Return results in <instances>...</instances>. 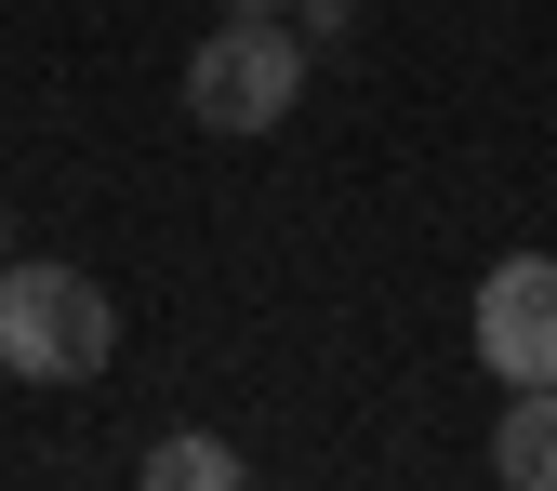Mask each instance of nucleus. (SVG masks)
<instances>
[{
    "instance_id": "39448f33",
    "label": "nucleus",
    "mask_w": 557,
    "mask_h": 491,
    "mask_svg": "<svg viewBox=\"0 0 557 491\" xmlns=\"http://www.w3.org/2000/svg\"><path fill=\"white\" fill-rule=\"evenodd\" d=\"M252 465L226 452V439H199V426H173L160 452H147V491H239Z\"/></svg>"
},
{
    "instance_id": "0eeeda50",
    "label": "nucleus",
    "mask_w": 557,
    "mask_h": 491,
    "mask_svg": "<svg viewBox=\"0 0 557 491\" xmlns=\"http://www.w3.org/2000/svg\"><path fill=\"white\" fill-rule=\"evenodd\" d=\"M226 14H293V0H226Z\"/></svg>"
},
{
    "instance_id": "f257e3e1",
    "label": "nucleus",
    "mask_w": 557,
    "mask_h": 491,
    "mask_svg": "<svg viewBox=\"0 0 557 491\" xmlns=\"http://www.w3.org/2000/svg\"><path fill=\"white\" fill-rule=\"evenodd\" d=\"M107 359H120V306L94 293V279L0 253V372L14 385H94Z\"/></svg>"
},
{
    "instance_id": "6e6552de",
    "label": "nucleus",
    "mask_w": 557,
    "mask_h": 491,
    "mask_svg": "<svg viewBox=\"0 0 557 491\" xmlns=\"http://www.w3.org/2000/svg\"><path fill=\"white\" fill-rule=\"evenodd\" d=\"M0 253H14V226H0Z\"/></svg>"
},
{
    "instance_id": "7ed1b4c3",
    "label": "nucleus",
    "mask_w": 557,
    "mask_h": 491,
    "mask_svg": "<svg viewBox=\"0 0 557 491\" xmlns=\"http://www.w3.org/2000/svg\"><path fill=\"white\" fill-rule=\"evenodd\" d=\"M478 359L492 385H557V253H505L478 279Z\"/></svg>"
},
{
    "instance_id": "20e7f679",
    "label": "nucleus",
    "mask_w": 557,
    "mask_h": 491,
    "mask_svg": "<svg viewBox=\"0 0 557 491\" xmlns=\"http://www.w3.org/2000/svg\"><path fill=\"white\" fill-rule=\"evenodd\" d=\"M492 478H518V491H557V385H505Z\"/></svg>"
},
{
    "instance_id": "f03ea898",
    "label": "nucleus",
    "mask_w": 557,
    "mask_h": 491,
    "mask_svg": "<svg viewBox=\"0 0 557 491\" xmlns=\"http://www.w3.org/2000/svg\"><path fill=\"white\" fill-rule=\"evenodd\" d=\"M293 94H306V40L278 14H226L213 40L186 53V120L199 133H278Z\"/></svg>"
},
{
    "instance_id": "423d86ee",
    "label": "nucleus",
    "mask_w": 557,
    "mask_h": 491,
    "mask_svg": "<svg viewBox=\"0 0 557 491\" xmlns=\"http://www.w3.org/2000/svg\"><path fill=\"white\" fill-rule=\"evenodd\" d=\"M359 27V0H293V40H345Z\"/></svg>"
}]
</instances>
